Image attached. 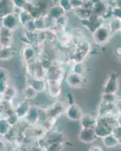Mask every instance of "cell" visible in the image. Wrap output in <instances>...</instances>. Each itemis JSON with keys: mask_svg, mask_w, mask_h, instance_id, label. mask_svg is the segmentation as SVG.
<instances>
[{"mask_svg": "<svg viewBox=\"0 0 121 151\" xmlns=\"http://www.w3.org/2000/svg\"><path fill=\"white\" fill-rule=\"evenodd\" d=\"M9 79V73L5 68L0 67V81L8 83Z\"/></svg>", "mask_w": 121, "mask_h": 151, "instance_id": "32", "label": "cell"}, {"mask_svg": "<svg viewBox=\"0 0 121 151\" xmlns=\"http://www.w3.org/2000/svg\"><path fill=\"white\" fill-rule=\"evenodd\" d=\"M12 3L14 5V7L17 9H25L28 2L26 0H12Z\"/></svg>", "mask_w": 121, "mask_h": 151, "instance_id": "31", "label": "cell"}, {"mask_svg": "<svg viewBox=\"0 0 121 151\" xmlns=\"http://www.w3.org/2000/svg\"><path fill=\"white\" fill-rule=\"evenodd\" d=\"M14 55V51L12 49V47H8L0 48V60H7L12 58Z\"/></svg>", "mask_w": 121, "mask_h": 151, "instance_id": "19", "label": "cell"}, {"mask_svg": "<svg viewBox=\"0 0 121 151\" xmlns=\"http://www.w3.org/2000/svg\"><path fill=\"white\" fill-rule=\"evenodd\" d=\"M103 101L107 102V103H117L116 94H103L102 93V100Z\"/></svg>", "mask_w": 121, "mask_h": 151, "instance_id": "30", "label": "cell"}, {"mask_svg": "<svg viewBox=\"0 0 121 151\" xmlns=\"http://www.w3.org/2000/svg\"><path fill=\"white\" fill-rule=\"evenodd\" d=\"M26 122L29 125H36L39 122L38 119V108L35 106H32L26 116L25 117Z\"/></svg>", "mask_w": 121, "mask_h": 151, "instance_id": "14", "label": "cell"}, {"mask_svg": "<svg viewBox=\"0 0 121 151\" xmlns=\"http://www.w3.org/2000/svg\"><path fill=\"white\" fill-rule=\"evenodd\" d=\"M14 7L12 0H1L0 2V19L2 20L5 16L14 12Z\"/></svg>", "mask_w": 121, "mask_h": 151, "instance_id": "13", "label": "cell"}, {"mask_svg": "<svg viewBox=\"0 0 121 151\" xmlns=\"http://www.w3.org/2000/svg\"><path fill=\"white\" fill-rule=\"evenodd\" d=\"M98 137L93 129H81L78 134V139L84 144H91L97 139Z\"/></svg>", "mask_w": 121, "mask_h": 151, "instance_id": "7", "label": "cell"}, {"mask_svg": "<svg viewBox=\"0 0 121 151\" xmlns=\"http://www.w3.org/2000/svg\"><path fill=\"white\" fill-rule=\"evenodd\" d=\"M19 24L18 14L14 12L7 14L2 19V26L13 31L18 27Z\"/></svg>", "mask_w": 121, "mask_h": 151, "instance_id": "6", "label": "cell"}, {"mask_svg": "<svg viewBox=\"0 0 121 151\" xmlns=\"http://www.w3.org/2000/svg\"><path fill=\"white\" fill-rule=\"evenodd\" d=\"M103 144L107 148H114L120 144V141L114 134H110L102 138Z\"/></svg>", "mask_w": 121, "mask_h": 151, "instance_id": "16", "label": "cell"}, {"mask_svg": "<svg viewBox=\"0 0 121 151\" xmlns=\"http://www.w3.org/2000/svg\"><path fill=\"white\" fill-rule=\"evenodd\" d=\"M17 94V90L14 87L8 86L7 89L5 90V93L2 94V100L5 102H11V101L15 98Z\"/></svg>", "mask_w": 121, "mask_h": 151, "instance_id": "22", "label": "cell"}, {"mask_svg": "<svg viewBox=\"0 0 121 151\" xmlns=\"http://www.w3.org/2000/svg\"><path fill=\"white\" fill-rule=\"evenodd\" d=\"M117 104L115 103H107L102 101L99 104V115L98 117L105 116L108 115H115L114 112L116 111Z\"/></svg>", "mask_w": 121, "mask_h": 151, "instance_id": "9", "label": "cell"}, {"mask_svg": "<svg viewBox=\"0 0 121 151\" xmlns=\"http://www.w3.org/2000/svg\"><path fill=\"white\" fill-rule=\"evenodd\" d=\"M64 75V70L61 67L52 66L46 70L47 80H60L62 81Z\"/></svg>", "mask_w": 121, "mask_h": 151, "instance_id": "10", "label": "cell"}, {"mask_svg": "<svg viewBox=\"0 0 121 151\" xmlns=\"http://www.w3.org/2000/svg\"><path fill=\"white\" fill-rule=\"evenodd\" d=\"M48 140V143H53V142H63L64 139V135L62 132H55L53 131L51 132L48 136H45Z\"/></svg>", "mask_w": 121, "mask_h": 151, "instance_id": "20", "label": "cell"}, {"mask_svg": "<svg viewBox=\"0 0 121 151\" xmlns=\"http://www.w3.org/2000/svg\"><path fill=\"white\" fill-rule=\"evenodd\" d=\"M18 17L20 24L22 25L23 27L24 25H26L29 21H30L31 20L33 19V16L30 14V12L26 10V9H23V10H21V12L18 14Z\"/></svg>", "mask_w": 121, "mask_h": 151, "instance_id": "18", "label": "cell"}, {"mask_svg": "<svg viewBox=\"0 0 121 151\" xmlns=\"http://www.w3.org/2000/svg\"><path fill=\"white\" fill-rule=\"evenodd\" d=\"M119 88L118 76L115 73L108 76L107 79L103 86V94H116Z\"/></svg>", "mask_w": 121, "mask_h": 151, "instance_id": "2", "label": "cell"}, {"mask_svg": "<svg viewBox=\"0 0 121 151\" xmlns=\"http://www.w3.org/2000/svg\"><path fill=\"white\" fill-rule=\"evenodd\" d=\"M32 82L29 85L33 86L38 92H41L47 88V82H44V79H38L32 77Z\"/></svg>", "mask_w": 121, "mask_h": 151, "instance_id": "17", "label": "cell"}, {"mask_svg": "<svg viewBox=\"0 0 121 151\" xmlns=\"http://www.w3.org/2000/svg\"><path fill=\"white\" fill-rule=\"evenodd\" d=\"M85 77L83 75L71 72L65 78L66 84L72 88H81L85 85Z\"/></svg>", "mask_w": 121, "mask_h": 151, "instance_id": "3", "label": "cell"}, {"mask_svg": "<svg viewBox=\"0 0 121 151\" xmlns=\"http://www.w3.org/2000/svg\"><path fill=\"white\" fill-rule=\"evenodd\" d=\"M31 151H45V150H44V148L40 147L38 146V145H36V146H34L32 148Z\"/></svg>", "mask_w": 121, "mask_h": 151, "instance_id": "37", "label": "cell"}, {"mask_svg": "<svg viewBox=\"0 0 121 151\" xmlns=\"http://www.w3.org/2000/svg\"><path fill=\"white\" fill-rule=\"evenodd\" d=\"M109 30L111 31V34L117 33V32H120L121 31V20L118 18H115L114 17L113 20L110 21L107 26Z\"/></svg>", "mask_w": 121, "mask_h": 151, "instance_id": "24", "label": "cell"}, {"mask_svg": "<svg viewBox=\"0 0 121 151\" xmlns=\"http://www.w3.org/2000/svg\"><path fill=\"white\" fill-rule=\"evenodd\" d=\"M64 13H65V11L63 10L60 6H53L48 11V15L56 21V19L64 15Z\"/></svg>", "mask_w": 121, "mask_h": 151, "instance_id": "21", "label": "cell"}, {"mask_svg": "<svg viewBox=\"0 0 121 151\" xmlns=\"http://www.w3.org/2000/svg\"><path fill=\"white\" fill-rule=\"evenodd\" d=\"M31 107H32V105L29 103V101L23 100V101L18 104L14 112L21 119H25V117L26 116L29 111L30 110Z\"/></svg>", "mask_w": 121, "mask_h": 151, "instance_id": "12", "label": "cell"}, {"mask_svg": "<svg viewBox=\"0 0 121 151\" xmlns=\"http://www.w3.org/2000/svg\"><path fill=\"white\" fill-rule=\"evenodd\" d=\"M11 128L12 127L9 125L6 119V116L0 118V136L4 137L5 135H6Z\"/></svg>", "mask_w": 121, "mask_h": 151, "instance_id": "25", "label": "cell"}, {"mask_svg": "<svg viewBox=\"0 0 121 151\" xmlns=\"http://www.w3.org/2000/svg\"><path fill=\"white\" fill-rule=\"evenodd\" d=\"M6 146H7V144H6V141L0 139V151L6 150Z\"/></svg>", "mask_w": 121, "mask_h": 151, "instance_id": "36", "label": "cell"}, {"mask_svg": "<svg viewBox=\"0 0 121 151\" xmlns=\"http://www.w3.org/2000/svg\"><path fill=\"white\" fill-rule=\"evenodd\" d=\"M0 2H1V0H0Z\"/></svg>", "mask_w": 121, "mask_h": 151, "instance_id": "40", "label": "cell"}, {"mask_svg": "<svg viewBox=\"0 0 121 151\" xmlns=\"http://www.w3.org/2000/svg\"><path fill=\"white\" fill-rule=\"evenodd\" d=\"M0 36H7V37H13V30L9 29L2 26L0 28Z\"/></svg>", "mask_w": 121, "mask_h": 151, "instance_id": "33", "label": "cell"}, {"mask_svg": "<svg viewBox=\"0 0 121 151\" xmlns=\"http://www.w3.org/2000/svg\"><path fill=\"white\" fill-rule=\"evenodd\" d=\"M23 58L26 63L29 64L30 62L33 61V59H35L36 57V50L33 48V45H28L24 47L23 49Z\"/></svg>", "mask_w": 121, "mask_h": 151, "instance_id": "15", "label": "cell"}, {"mask_svg": "<svg viewBox=\"0 0 121 151\" xmlns=\"http://www.w3.org/2000/svg\"><path fill=\"white\" fill-rule=\"evenodd\" d=\"M16 151H25V150H23V149H18V150H17Z\"/></svg>", "mask_w": 121, "mask_h": 151, "instance_id": "38", "label": "cell"}, {"mask_svg": "<svg viewBox=\"0 0 121 151\" xmlns=\"http://www.w3.org/2000/svg\"><path fill=\"white\" fill-rule=\"evenodd\" d=\"M63 149V142L50 143L45 148V151H62Z\"/></svg>", "mask_w": 121, "mask_h": 151, "instance_id": "26", "label": "cell"}, {"mask_svg": "<svg viewBox=\"0 0 121 151\" xmlns=\"http://www.w3.org/2000/svg\"><path fill=\"white\" fill-rule=\"evenodd\" d=\"M97 117L90 114H84L80 119V122L82 129H95V125L97 124Z\"/></svg>", "mask_w": 121, "mask_h": 151, "instance_id": "11", "label": "cell"}, {"mask_svg": "<svg viewBox=\"0 0 121 151\" xmlns=\"http://www.w3.org/2000/svg\"><path fill=\"white\" fill-rule=\"evenodd\" d=\"M38 93V92L35 89L33 86H31L30 85L26 86V87L23 89V94L24 98H25V100H28V101L34 99V98L37 96Z\"/></svg>", "mask_w": 121, "mask_h": 151, "instance_id": "23", "label": "cell"}, {"mask_svg": "<svg viewBox=\"0 0 121 151\" xmlns=\"http://www.w3.org/2000/svg\"><path fill=\"white\" fill-rule=\"evenodd\" d=\"M8 83H5L2 81H0V95H2L5 93V90L7 89L8 88Z\"/></svg>", "mask_w": 121, "mask_h": 151, "instance_id": "34", "label": "cell"}, {"mask_svg": "<svg viewBox=\"0 0 121 151\" xmlns=\"http://www.w3.org/2000/svg\"><path fill=\"white\" fill-rule=\"evenodd\" d=\"M66 106V103L64 101H58L55 103L49 109L47 110L48 118H53L57 119L59 116L65 113Z\"/></svg>", "mask_w": 121, "mask_h": 151, "instance_id": "5", "label": "cell"}, {"mask_svg": "<svg viewBox=\"0 0 121 151\" xmlns=\"http://www.w3.org/2000/svg\"><path fill=\"white\" fill-rule=\"evenodd\" d=\"M13 44V37L7 36H0V46L4 48L12 47Z\"/></svg>", "mask_w": 121, "mask_h": 151, "instance_id": "29", "label": "cell"}, {"mask_svg": "<svg viewBox=\"0 0 121 151\" xmlns=\"http://www.w3.org/2000/svg\"><path fill=\"white\" fill-rule=\"evenodd\" d=\"M88 151H104V150L102 149V147L99 145H93V146L91 147Z\"/></svg>", "mask_w": 121, "mask_h": 151, "instance_id": "35", "label": "cell"}, {"mask_svg": "<svg viewBox=\"0 0 121 151\" xmlns=\"http://www.w3.org/2000/svg\"><path fill=\"white\" fill-rule=\"evenodd\" d=\"M72 72L84 76V73H85V66L83 63H74Z\"/></svg>", "mask_w": 121, "mask_h": 151, "instance_id": "28", "label": "cell"}, {"mask_svg": "<svg viewBox=\"0 0 121 151\" xmlns=\"http://www.w3.org/2000/svg\"><path fill=\"white\" fill-rule=\"evenodd\" d=\"M111 33L108 27L102 25L93 33V38L95 44L99 45H102L106 44L110 40Z\"/></svg>", "mask_w": 121, "mask_h": 151, "instance_id": "1", "label": "cell"}, {"mask_svg": "<svg viewBox=\"0 0 121 151\" xmlns=\"http://www.w3.org/2000/svg\"><path fill=\"white\" fill-rule=\"evenodd\" d=\"M65 113L67 118L72 121H80L84 115L81 108L76 104L67 105Z\"/></svg>", "mask_w": 121, "mask_h": 151, "instance_id": "4", "label": "cell"}, {"mask_svg": "<svg viewBox=\"0 0 121 151\" xmlns=\"http://www.w3.org/2000/svg\"><path fill=\"white\" fill-rule=\"evenodd\" d=\"M1 110H2V107H1V105H0V114H1V113H2V112H1Z\"/></svg>", "mask_w": 121, "mask_h": 151, "instance_id": "39", "label": "cell"}, {"mask_svg": "<svg viewBox=\"0 0 121 151\" xmlns=\"http://www.w3.org/2000/svg\"><path fill=\"white\" fill-rule=\"evenodd\" d=\"M62 81L47 80V89L50 96L56 98L60 96L62 92Z\"/></svg>", "mask_w": 121, "mask_h": 151, "instance_id": "8", "label": "cell"}, {"mask_svg": "<svg viewBox=\"0 0 121 151\" xmlns=\"http://www.w3.org/2000/svg\"><path fill=\"white\" fill-rule=\"evenodd\" d=\"M6 119H7L8 122H9V125H10L11 127H14V125H17L19 122V121L21 120V119L19 118V116L16 114L15 112H14V113L12 112L11 114L7 115Z\"/></svg>", "mask_w": 121, "mask_h": 151, "instance_id": "27", "label": "cell"}]
</instances>
